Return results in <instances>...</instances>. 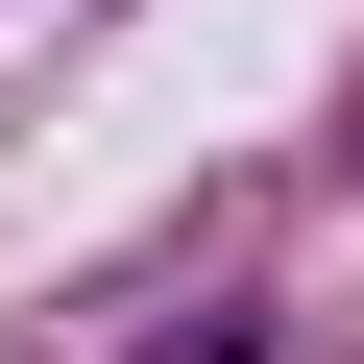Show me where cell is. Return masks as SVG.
Segmentation results:
<instances>
[{
  "instance_id": "1",
  "label": "cell",
  "mask_w": 364,
  "mask_h": 364,
  "mask_svg": "<svg viewBox=\"0 0 364 364\" xmlns=\"http://www.w3.org/2000/svg\"><path fill=\"white\" fill-rule=\"evenodd\" d=\"M146 364H267V291H195V316H170Z\"/></svg>"
},
{
  "instance_id": "2",
  "label": "cell",
  "mask_w": 364,
  "mask_h": 364,
  "mask_svg": "<svg viewBox=\"0 0 364 364\" xmlns=\"http://www.w3.org/2000/svg\"><path fill=\"white\" fill-rule=\"evenodd\" d=\"M340 170H364V97H340Z\"/></svg>"
}]
</instances>
